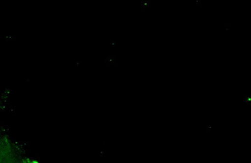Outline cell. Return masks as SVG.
<instances>
[{"label":"cell","mask_w":251,"mask_h":163,"mask_svg":"<svg viewBox=\"0 0 251 163\" xmlns=\"http://www.w3.org/2000/svg\"><path fill=\"white\" fill-rule=\"evenodd\" d=\"M0 163H24L13 142L0 133Z\"/></svg>","instance_id":"6da1fadb"}]
</instances>
